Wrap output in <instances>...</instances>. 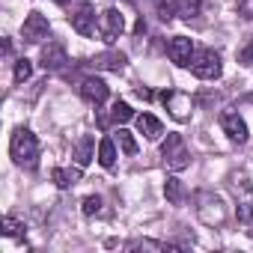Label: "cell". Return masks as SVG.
Here are the masks:
<instances>
[{
  "label": "cell",
  "instance_id": "cell-1",
  "mask_svg": "<svg viewBox=\"0 0 253 253\" xmlns=\"http://www.w3.org/2000/svg\"><path fill=\"white\" fill-rule=\"evenodd\" d=\"M9 152H12L18 167L33 170L39 164V140H36V134L30 128H15V134L9 140Z\"/></svg>",
  "mask_w": 253,
  "mask_h": 253
},
{
  "label": "cell",
  "instance_id": "cell-2",
  "mask_svg": "<svg viewBox=\"0 0 253 253\" xmlns=\"http://www.w3.org/2000/svg\"><path fill=\"white\" fill-rule=\"evenodd\" d=\"M161 155H164V164L173 173H179V170H185L191 164V155H188V146H185L182 134H167V140L161 146Z\"/></svg>",
  "mask_w": 253,
  "mask_h": 253
},
{
  "label": "cell",
  "instance_id": "cell-3",
  "mask_svg": "<svg viewBox=\"0 0 253 253\" xmlns=\"http://www.w3.org/2000/svg\"><path fill=\"white\" fill-rule=\"evenodd\" d=\"M191 72H194L200 81H214V78H220V57H217V51H211V48L197 51L194 60H191Z\"/></svg>",
  "mask_w": 253,
  "mask_h": 253
},
{
  "label": "cell",
  "instance_id": "cell-4",
  "mask_svg": "<svg viewBox=\"0 0 253 253\" xmlns=\"http://www.w3.org/2000/svg\"><path fill=\"white\" fill-rule=\"evenodd\" d=\"M122 33H125V18H122V12H119V9H104V12L98 15V36L110 45V42H116Z\"/></svg>",
  "mask_w": 253,
  "mask_h": 253
},
{
  "label": "cell",
  "instance_id": "cell-5",
  "mask_svg": "<svg viewBox=\"0 0 253 253\" xmlns=\"http://www.w3.org/2000/svg\"><path fill=\"white\" fill-rule=\"evenodd\" d=\"M161 101L167 104V110L173 113V119H179V122L191 119V95H185L182 89H164Z\"/></svg>",
  "mask_w": 253,
  "mask_h": 253
},
{
  "label": "cell",
  "instance_id": "cell-6",
  "mask_svg": "<svg viewBox=\"0 0 253 253\" xmlns=\"http://www.w3.org/2000/svg\"><path fill=\"white\" fill-rule=\"evenodd\" d=\"M48 30H51V24H48V18H45L42 12H30V15L24 18V24H21V36H24V42H30V45L42 42V39L48 36Z\"/></svg>",
  "mask_w": 253,
  "mask_h": 253
},
{
  "label": "cell",
  "instance_id": "cell-7",
  "mask_svg": "<svg viewBox=\"0 0 253 253\" xmlns=\"http://www.w3.org/2000/svg\"><path fill=\"white\" fill-rule=\"evenodd\" d=\"M66 63H69V54H66L63 42H48L42 48V69L45 72H60Z\"/></svg>",
  "mask_w": 253,
  "mask_h": 253
},
{
  "label": "cell",
  "instance_id": "cell-8",
  "mask_svg": "<svg viewBox=\"0 0 253 253\" xmlns=\"http://www.w3.org/2000/svg\"><path fill=\"white\" fill-rule=\"evenodd\" d=\"M167 54H170V60L176 63V66H191V60H194V42L188 39V36H176L170 45H167Z\"/></svg>",
  "mask_w": 253,
  "mask_h": 253
},
{
  "label": "cell",
  "instance_id": "cell-9",
  "mask_svg": "<svg viewBox=\"0 0 253 253\" xmlns=\"http://www.w3.org/2000/svg\"><path fill=\"white\" fill-rule=\"evenodd\" d=\"M81 95H84V101H89V104H104L107 95H110V89H107V84H104L101 78H84V81H81Z\"/></svg>",
  "mask_w": 253,
  "mask_h": 253
},
{
  "label": "cell",
  "instance_id": "cell-10",
  "mask_svg": "<svg viewBox=\"0 0 253 253\" xmlns=\"http://www.w3.org/2000/svg\"><path fill=\"white\" fill-rule=\"evenodd\" d=\"M220 128L226 131V137L229 140H235V143H247V122L238 116V113H223L220 116Z\"/></svg>",
  "mask_w": 253,
  "mask_h": 253
},
{
  "label": "cell",
  "instance_id": "cell-11",
  "mask_svg": "<svg viewBox=\"0 0 253 253\" xmlns=\"http://www.w3.org/2000/svg\"><path fill=\"white\" fill-rule=\"evenodd\" d=\"M72 27H75V33H81V36H92V33L98 30V24H95V9H92L89 3H81V9L72 15Z\"/></svg>",
  "mask_w": 253,
  "mask_h": 253
},
{
  "label": "cell",
  "instance_id": "cell-12",
  "mask_svg": "<svg viewBox=\"0 0 253 253\" xmlns=\"http://www.w3.org/2000/svg\"><path fill=\"white\" fill-rule=\"evenodd\" d=\"M235 200H238V217L241 220H250L253 217V185L247 179H238L235 182Z\"/></svg>",
  "mask_w": 253,
  "mask_h": 253
},
{
  "label": "cell",
  "instance_id": "cell-13",
  "mask_svg": "<svg viewBox=\"0 0 253 253\" xmlns=\"http://www.w3.org/2000/svg\"><path fill=\"white\" fill-rule=\"evenodd\" d=\"M137 131H140L146 140H158V137L164 134V125H161V119H155L152 113H140V116H137Z\"/></svg>",
  "mask_w": 253,
  "mask_h": 253
},
{
  "label": "cell",
  "instance_id": "cell-14",
  "mask_svg": "<svg viewBox=\"0 0 253 253\" xmlns=\"http://www.w3.org/2000/svg\"><path fill=\"white\" fill-rule=\"evenodd\" d=\"M125 63H128V57L119 54V51H110V54H101V57H95V60H92V66H95V69H107V72H122V69H125Z\"/></svg>",
  "mask_w": 253,
  "mask_h": 253
},
{
  "label": "cell",
  "instance_id": "cell-15",
  "mask_svg": "<svg viewBox=\"0 0 253 253\" xmlns=\"http://www.w3.org/2000/svg\"><path fill=\"white\" fill-rule=\"evenodd\" d=\"M92 152H95V140H92L89 134H84V137L78 140V146H75V164H78V167H86V164L92 161Z\"/></svg>",
  "mask_w": 253,
  "mask_h": 253
},
{
  "label": "cell",
  "instance_id": "cell-16",
  "mask_svg": "<svg viewBox=\"0 0 253 253\" xmlns=\"http://www.w3.org/2000/svg\"><path fill=\"white\" fill-rule=\"evenodd\" d=\"M81 170H84V167H78V170H63V167H54V170H51V179L57 182V188H69V185H75V182L81 179Z\"/></svg>",
  "mask_w": 253,
  "mask_h": 253
},
{
  "label": "cell",
  "instance_id": "cell-17",
  "mask_svg": "<svg viewBox=\"0 0 253 253\" xmlns=\"http://www.w3.org/2000/svg\"><path fill=\"white\" fill-rule=\"evenodd\" d=\"M98 164H101V167H113V164H116V146H113L110 137H104V140L98 143Z\"/></svg>",
  "mask_w": 253,
  "mask_h": 253
},
{
  "label": "cell",
  "instance_id": "cell-18",
  "mask_svg": "<svg viewBox=\"0 0 253 253\" xmlns=\"http://www.w3.org/2000/svg\"><path fill=\"white\" fill-rule=\"evenodd\" d=\"M164 194H167V200H170L173 206H179V203H182V197H185L182 182H179L176 176H170V179H167V185H164Z\"/></svg>",
  "mask_w": 253,
  "mask_h": 253
},
{
  "label": "cell",
  "instance_id": "cell-19",
  "mask_svg": "<svg viewBox=\"0 0 253 253\" xmlns=\"http://www.w3.org/2000/svg\"><path fill=\"white\" fill-rule=\"evenodd\" d=\"M131 116H134V110H131V104H125V101H116L113 110H110V119L119 122V125H122V122H128Z\"/></svg>",
  "mask_w": 253,
  "mask_h": 253
},
{
  "label": "cell",
  "instance_id": "cell-20",
  "mask_svg": "<svg viewBox=\"0 0 253 253\" xmlns=\"http://www.w3.org/2000/svg\"><path fill=\"white\" fill-rule=\"evenodd\" d=\"M116 140H119V146H122V152H125V155H134V152H137V140L131 137V131L119 128V131H116Z\"/></svg>",
  "mask_w": 253,
  "mask_h": 253
},
{
  "label": "cell",
  "instance_id": "cell-21",
  "mask_svg": "<svg viewBox=\"0 0 253 253\" xmlns=\"http://www.w3.org/2000/svg\"><path fill=\"white\" fill-rule=\"evenodd\" d=\"M179 15H182L185 21L197 18V15H200V0H179Z\"/></svg>",
  "mask_w": 253,
  "mask_h": 253
},
{
  "label": "cell",
  "instance_id": "cell-22",
  "mask_svg": "<svg viewBox=\"0 0 253 253\" xmlns=\"http://www.w3.org/2000/svg\"><path fill=\"white\" fill-rule=\"evenodd\" d=\"M158 15L164 21H170L173 15H179V0H158Z\"/></svg>",
  "mask_w": 253,
  "mask_h": 253
},
{
  "label": "cell",
  "instance_id": "cell-23",
  "mask_svg": "<svg viewBox=\"0 0 253 253\" xmlns=\"http://www.w3.org/2000/svg\"><path fill=\"white\" fill-rule=\"evenodd\" d=\"M30 75H33V63H30V60H18V63H15V84L30 81Z\"/></svg>",
  "mask_w": 253,
  "mask_h": 253
},
{
  "label": "cell",
  "instance_id": "cell-24",
  "mask_svg": "<svg viewBox=\"0 0 253 253\" xmlns=\"http://www.w3.org/2000/svg\"><path fill=\"white\" fill-rule=\"evenodd\" d=\"M21 229H24V226H21V223H18L12 214H6V217H3V235H6V238H15V235H21Z\"/></svg>",
  "mask_w": 253,
  "mask_h": 253
},
{
  "label": "cell",
  "instance_id": "cell-25",
  "mask_svg": "<svg viewBox=\"0 0 253 253\" xmlns=\"http://www.w3.org/2000/svg\"><path fill=\"white\" fill-rule=\"evenodd\" d=\"M98 211H101V197H86V200H84V214L92 217V214H98Z\"/></svg>",
  "mask_w": 253,
  "mask_h": 253
},
{
  "label": "cell",
  "instance_id": "cell-26",
  "mask_svg": "<svg viewBox=\"0 0 253 253\" xmlns=\"http://www.w3.org/2000/svg\"><path fill=\"white\" fill-rule=\"evenodd\" d=\"M60 3H69V0H60Z\"/></svg>",
  "mask_w": 253,
  "mask_h": 253
}]
</instances>
